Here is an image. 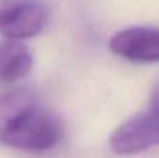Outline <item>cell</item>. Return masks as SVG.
I'll use <instances>...</instances> for the list:
<instances>
[{
  "label": "cell",
  "instance_id": "obj_1",
  "mask_svg": "<svg viewBox=\"0 0 159 158\" xmlns=\"http://www.w3.org/2000/svg\"><path fill=\"white\" fill-rule=\"evenodd\" d=\"M61 119L32 91L17 88L0 97V143L22 151L53 148L63 136Z\"/></svg>",
  "mask_w": 159,
  "mask_h": 158
},
{
  "label": "cell",
  "instance_id": "obj_2",
  "mask_svg": "<svg viewBox=\"0 0 159 158\" xmlns=\"http://www.w3.org/2000/svg\"><path fill=\"white\" fill-rule=\"evenodd\" d=\"M158 142V98L155 91L151 106L115 129L109 137V146L113 153L119 156H133L154 147Z\"/></svg>",
  "mask_w": 159,
  "mask_h": 158
},
{
  "label": "cell",
  "instance_id": "obj_3",
  "mask_svg": "<svg viewBox=\"0 0 159 158\" xmlns=\"http://www.w3.org/2000/svg\"><path fill=\"white\" fill-rule=\"evenodd\" d=\"M48 10L39 0H0V35L21 41L43 31Z\"/></svg>",
  "mask_w": 159,
  "mask_h": 158
},
{
  "label": "cell",
  "instance_id": "obj_4",
  "mask_svg": "<svg viewBox=\"0 0 159 158\" xmlns=\"http://www.w3.org/2000/svg\"><path fill=\"white\" fill-rule=\"evenodd\" d=\"M109 49L135 63H155L159 59V32L154 27H130L110 38Z\"/></svg>",
  "mask_w": 159,
  "mask_h": 158
},
{
  "label": "cell",
  "instance_id": "obj_5",
  "mask_svg": "<svg viewBox=\"0 0 159 158\" xmlns=\"http://www.w3.org/2000/svg\"><path fill=\"white\" fill-rule=\"evenodd\" d=\"M34 64L32 52L18 41L0 44V83H14L25 77Z\"/></svg>",
  "mask_w": 159,
  "mask_h": 158
}]
</instances>
